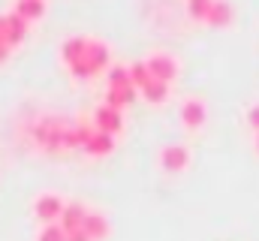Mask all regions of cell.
I'll list each match as a JSON object with an SVG mask.
<instances>
[{
	"mask_svg": "<svg viewBox=\"0 0 259 241\" xmlns=\"http://www.w3.org/2000/svg\"><path fill=\"white\" fill-rule=\"evenodd\" d=\"M112 66V46L103 36H88L81 60L69 69V78L75 82H94L97 75H106Z\"/></svg>",
	"mask_w": 259,
	"mask_h": 241,
	"instance_id": "cell-1",
	"label": "cell"
},
{
	"mask_svg": "<svg viewBox=\"0 0 259 241\" xmlns=\"http://www.w3.org/2000/svg\"><path fill=\"white\" fill-rule=\"evenodd\" d=\"M69 124L72 120L61 118V115H42V118H36L30 124V139H33V145H39L49 154H64L66 151L64 136L69 130Z\"/></svg>",
	"mask_w": 259,
	"mask_h": 241,
	"instance_id": "cell-2",
	"label": "cell"
},
{
	"mask_svg": "<svg viewBox=\"0 0 259 241\" xmlns=\"http://www.w3.org/2000/svg\"><path fill=\"white\" fill-rule=\"evenodd\" d=\"M145 66L157 82H166V85H175V78L181 75L178 58L172 52H166V49H154L151 55H145Z\"/></svg>",
	"mask_w": 259,
	"mask_h": 241,
	"instance_id": "cell-3",
	"label": "cell"
},
{
	"mask_svg": "<svg viewBox=\"0 0 259 241\" xmlns=\"http://www.w3.org/2000/svg\"><path fill=\"white\" fill-rule=\"evenodd\" d=\"M64 196L61 193H55V190H42V193H36L33 196V202H30V211H33V217L39 220V226H46V223H58L61 220V214H64Z\"/></svg>",
	"mask_w": 259,
	"mask_h": 241,
	"instance_id": "cell-4",
	"label": "cell"
},
{
	"mask_svg": "<svg viewBox=\"0 0 259 241\" xmlns=\"http://www.w3.org/2000/svg\"><path fill=\"white\" fill-rule=\"evenodd\" d=\"M157 166H160L163 172H169V175L184 172V169L190 166V148L181 145V142H169V145H163V148L157 151Z\"/></svg>",
	"mask_w": 259,
	"mask_h": 241,
	"instance_id": "cell-5",
	"label": "cell"
},
{
	"mask_svg": "<svg viewBox=\"0 0 259 241\" xmlns=\"http://www.w3.org/2000/svg\"><path fill=\"white\" fill-rule=\"evenodd\" d=\"M178 120H181V127L184 130H202L205 127V120H208V106H205V100L202 97H187V100H181V106H178Z\"/></svg>",
	"mask_w": 259,
	"mask_h": 241,
	"instance_id": "cell-6",
	"label": "cell"
},
{
	"mask_svg": "<svg viewBox=\"0 0 259 241\" xmlns=\"http://www.w3.org/2000/svg\"><path fill=\"white\" fill-rule=\"evenodd\" d=\"M94 127L100 130V133H109V136H118L121 130H124V112L121 109H115V106H106V103H100L97 109H94Z\"/></svg>",
	"mask_w": 259,
	"mask_h": 241,
	"instance_id": "cell-7",
	"label": "cell"
},
{
	"mask_svg": "<svg viewBox=\"0 0 259 241\" xmlns=\"http://www.w3.org/2000/svg\"><path fill=\"white\" fill-rule=\"evenodd\" d=\"M84 43H88L84 33H69V36L61 39V46H58V60H61V66H64L66 72L81 60V55H84Z\"/></svg>",
	"mask_w": 259,
	"mask_h": 241,
	"instance_id": "cell-8",
	"label": "cell"
},
{
	"mask_svg": "<svg viewBox=\"0 0 259 241\" xmlns=\"http://www.w3.org/2000/svg\"><path fill=\"white\" fill-rule=\"evenodd\" d=\"M84 232H88V238L91 241H106L112 235V223H109V217L103 214V211H97V208H91L88 211V217H84V226H81Z\"/></svg>",
	"mask_w": 259,
	"mask_h": 241,
	"instance_id": "cell-9",
	"label": "cell"
},
{
	"mask_svg": "<svg viewBox=\"0 0 259 241\" xmlns=\"http://www.w3.org/2000/svg\"><path fill=\"white\" fill-rule=\"evenodd\" d=\"M88 211H91V208H88L84 202H75V199H72V202H66L64 214H61V220H58V223H61V229H64V232H75V229H81V226H84Z\"/></svg>",
	"mask_w": 259,
	"mask_h": 241,
	"instance_id": "cell-10",
	"label": "cell"
},
{
	"mask_svg": "<svg viewBox=\"0 0 259 241\" xmlns=\"http://www.w3.org/2000/svg\"><path fill=\"white\" fill-rule=\"evenodd\" d=\"M3 21H6V36H9L12 49H15V46H21V43L27 39V30H30V24H27L21 15H15L12 9H9V12H3Z\"/></svg>",
	"mask_w": 259,
	"mask_h": 241,
	"instance_id": "cell-11",
	"label": "cell"
},
{
	"mask_svg": "<svg viewBox=\"0 0 259 241\" xmlns=\"http://www.w3.org/2000/svg\"><path fill=\"white\" fill-rule=\"evenodd\" d=\"M139 94H142V100H145V103H151V106H163V103H169V97H172V85L151 78Z\"/></svg>",
	"mask_w": 259,
	"mask_h": 241,
	"instance_id": "cell-12",
	"label": "cell"
},
{
	"mask_svg": "<svg viewBox=\"0 0 259 241\" xmlns=\"http://www.w3.org/2000/svg\"><path fill=\"white\" fill-rule=\"evenodd\" d=\"M115 145H118V142H115V136H109V133H100V130H97V133L88 139V145H84L81 151H84V154H91V157H109V154L115 151Z\"/></svg>",
	"mask_w": 259,
	"mask_h": 241,
	"instance_id": "cell-13",
	"label": "cell"
},
{
	"mask_svg": "<svg viewBox=\"0 0 259 241\" xmlns=\"http://www.w3.org/2000/svg\"><path fill=\"white\" fill-rule=\"evenodd\" d=\"M12 12L21 15L27 24H30V21H39V18L46 15V0H15V3H12Z\"/></svg>",
	"mask_w": 259,
	"mask_h": 241,
	"instance_id": "cell-14",
	"label": "cell"
},
{
	"mask_svg": "<svg viewBox=\"0 0 259 241\" xmlns=\"http://www.w3.org/2000/svg\"><path fill=\"white\" fill-rule=\"evenodd\" d=\"M232 15H235V9H232L229 0H214V6H211L205 24H211V27H226V24H232Z\"/></svg>",
	"mask_w": 259,
	"mask_h": 241,
	"instance_id": "cell-15",
	"label": "cell"
},
{
	"mask_svg": "<svg viewBox=\"0 0 259 241\" xmlns=\"http://www.w3.org/2000/svg\"><path fill=\"white\" fill-rule=\"evenodd\" d=\"M136 94H139L136 88H106V100H103V103H106V106H115V109L124 112L130 103L136 100Z\"/></svg>",
	"mask_w": 259,
	"mask_h": 241,
	"instance_id": "cell-16",
	"label": "cell"
},
{
	"mask_svg": "<svg viewBox=\"0 0 259 241\" xmlns=\"http://www.w3.org/2000/svg\"><path fill=\"white\" fill-rule=\"evenodd\" d=\"M106 88H133V82H130V63H112L109 66Z\"/></svg>",
	"mask_w": 259,
	"mask_h": 241,
	"instance_id": "cell-17",
	"label": "cell"
},
{
	"mask_svg": "<svg viewBox=\"0 0 259 241\" xmlns=\"http://www.w3.org/2000/svg\"><path fill=\"white\" fill-rule=\"evenodd\" d=\"M151 78H154V75L148 72L145 60H133V63H130V82H133V88H136V91H142Z\"/></svg>",
	"mask_w": 259,
	"mask_h": 241,
	"instance_id": "cell-18",
	"label": "cell"
},
{
	"mask_svg": "<svg viewBox=\"0 0 259 241\" xmlns=\"http://www.w3.org/2000/svg\"><path fill=\"white\" fill-rule=\"evenodd\" d=\"M211 6H214V0H184V9L193 21H208Z\"/></svg>",
	"mask_w": 259,
	"mask_h": 241,
	"instance_id": "cell-19",
	"label": "cell"
},
{
	"mask_svg": "<svg viewBox=\"0 0 259 241\" xmlns=\"http://www.w3.org/2000/svg\"><path fill=\"white\" fill-rule=\"evenodd\" d=\"M33 241H66V232L61 229V223H46L36 229Z\"/></svg>",
	"mask_w": 259,
	"mask_h": 241,
	"instance_id": "cell-20",
	"label": "cell"
},
{
	"mask_svg": "<svg viewBox=\"0 0 259 241\" xmlns=\"http://www.w3.org/2000/svg\"><path fill=\"white\" fill-rule=\"evenodd\" d=\"M244 120H247V127H250L253 133H259V103L247 106V112H244Z\"/></svg>",
	"mask_w": 259,
	"mask_h": 241,
	"instance_id": "cell-21",
	"label": "cell"
},
{
	"mask_svg": "<svg viewBox=\"0 0 259 241\" xmlns=\"http://www.w3.org/2000/svg\"><path fill=\"white\" fill-rule=\"evenodd\" d=\"M66 241H91L84 229H75V232H66Z\"/></svg>",
	"mask_w": 259,
	"mask_h": 241,
	"instance_id": "cell-22",
	"label": "cell"
},
{
	"mask_svg": "<svg viewBox=\"0 0 259 241\" xmlns=\"http://www.w3.org/2000/svg\"><path fill=\"white\" fill-rule=\"evenodd\" d=\"M253 151L259 154V133H253Z\"/></svg>",
	"mask_w": 259,
	"mask_h": 241,
	"instance_id": "cell-23",
	"label": "cell"
}]
</instances>
